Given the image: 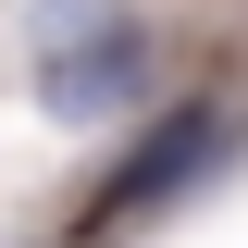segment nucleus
I'll return each mask as SVG.
<instances>
[{"label":"nucleus","mask_w":248,"mask_h":248,"mask_svg":"<svg viewBox=\"0 0 248 248\" xmlns=\"http://www.w3.org/2000/svg\"><path fill=\"white\" fill-rule=\"evenodd\" d=\"M137 87H149V25H124V13L37 50V112H50V124H112Z\"/></svg>","instance_id":"2"},{"label":"nucleus","mask_w":248,"mask_h":248,"mask_svg":"<svg viewBox=\"0 0 248 248\" xmlns=\"http://www.w3.org/2000/svg\"><path fill=\"white\" fill-rule=\"evenodd\" d=\"M236 149H248V124L223 112V99H186V112H161L149 137H137V149L99 174V199H87V236H137L149 211H174L186 186H211Z\"/></svg>","instance_id":"1"}]
</instances>
